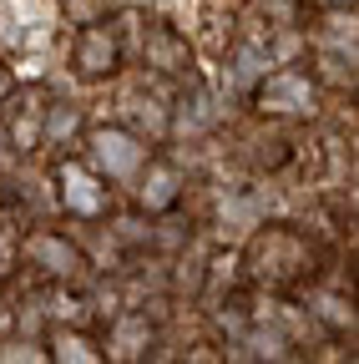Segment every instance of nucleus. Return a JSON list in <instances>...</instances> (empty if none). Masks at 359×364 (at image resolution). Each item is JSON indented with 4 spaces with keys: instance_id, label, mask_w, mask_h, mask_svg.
I'll use <instances>...</instances> for the list:
<instances>
[{
    "instance_id": "39448f33",
    "label": "nucleus",
    "mask_w": 359,
    "mask_h": 364,
    "mask_svg": "<svg viewBox=\"0 0 359 364\" xmlns=\"http://www.w3.org/2000/svg\"><path fill=\"white\" fill-rule=\"evenodd\" d=\"M258 107H263V112L304 117V112H314V86H309L304 71H274V76L258 86Z\"/></svg>"
},
{
    "instance_id": "0eeeda50",
    "label": "nucleus",
    "mask_w": 359,
    "mask_h": 364,
    "mask_svg": "<svg viewBox=\"0 0 359 364\" xmlns=\"http://www.w3.org/2000/svg\"><path fill=\"white\" fill-rule=\"evenodd\" d=\"M51 349H56V359H102L97 344H92V339H81V334H56Z\"/></svg>"
},
{
    "instance_id": "7ed1b4c3",
    "label": "nucleus",
    "mask_w": 359,
    "mask_h": 364,
    "mask_svg": "<svg viewBox=\"0 0 359 364\" xmlns=\"http://www.w3.org/2000/svg\"><path fill=\"white\" fill-rule=\"evenodd\" d=\"M56 182H61V203H66V213H76V218H97V213H107V182L92 177L81 162H61Z\"/></svg>"
},
{
    "instance_id": "f03ea898",
    "label": "nucleus",
    "mask_w": 359,
    "mask_h": 364,
    "mask_svg": "<svg viewBox=\"0 0 359 364\" xmlns=\"http://www.w3.org/2000/svg\"><path fill=\"white\" fill-rule=\"evenodd\" d=\"M117 31L112 26H86L81 36H76V46H71V71L81 76V81H102V76H112L117 71Z\"/></svg>"
},
{
    "instance_id": "423d86ee",
    "label": "nucleus",
    "mask_w": 359,
    "mask_h": 364,
    "mask_svg": "<svg viewBox=\"0 0 359 364\" xmlns=\"http://www.w3.org/2000/svg\"><path fill=\"white\" fill-rule=\"evenodd\" d=\"M172 203H177V172L157 157V162H147V177H142V208L162 213V208H172Z\"/></svg>"
},
{
    "instance_id": "20e7f679",
    "label": "nucleus",
    "mask_w": 359,
    "mask_h": 364,
    "mask_svg": "<svg viewBox=\"0 0 359 364\" xmlns=\"http://www.w3.org/2000/svg\"><path fill=\"white\" fill-rule=\"evenodd\" d=\"M92 152H97V167H102L107 177H127V172H142V162H147L142 142H137L132 132H122V127L92 132Z\"/></svg>"
},
{
    "instance_id": "f257e3e1",
    "label": "nucleus",
    "mask_w": 359,
    "mask_h": 364,
    "mask_svg": "<svg viewBox=\"0 0 359 364\" xmlns=\"http://www.w3.org/2000/svg\"><path fill=\"white\" fill-rule=\"evenodd\" d=\"M248 268H253V279L263 284H274V289H294L304 279H314V263H309V243L294 233V228H263V233L253 238L248 248Z\"/></svg>"
}]
</instances>
